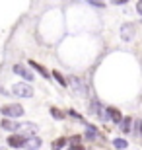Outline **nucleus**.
<instances>
[{
  "instance_id": "f257e3e1",
  "label": "nucleus",
  "mask_w": 142,
  "mask_h": 150,
  "mask_svg": "<svg viewBox=\"0 0 142 150\" xmlns=\"http://www.w3.org/2000/svg\"><path fill=\"white\" fill-rule=\"evenodd\" d=\"M28 139L29 137H25L23 133H14L8 137V146H12V148H25V144H28Z\"/></svg>"
},
{
  "instance_id": "f03ea898",
  "label": "nucleus",
  "mask_w": 142,
  "mask_h": 150,
  "mask_svg": "<svg viewBox=\"0 0 142 150\" xmlns=\"http://www.w3.org/2000/svg\"><path fill=\"white\" fill-rule=\"evenodd\" d=\"M35 94L33 92V88L29 86V84H16L14 88H12V96H18V98H31V96Z\"/></svg>"
},
{
  "instance_id": "7ed1b4c3",
  "label": "nucleus",
  "mask_w": 142,
  "mask_h": 150,
  "mask_svg": "<svg viewBox=\"0 0 142 150\" xmlns=\"http://www.w3.org/2000/svg\"><path fill=\"white\" fill-rule=\"evenodd\" d=\"M0 111H2L4 117H14V119H16V117L23 115V107L20 105V103H10V105H4Z\"/></svg>"
},
{
  "instance_id": "20e7f679",
  "label": "nucleus",
  "mask_w": 142,
  "mask_h": 150,
  "mask_svg": "<svg viewBox=\"0 0 142 150\" xmlns=\"http://www.w3.org/2000/svg\"><path fill=\"white\" fill-rule=\"evenodd\" d=\"M68 84L72 86V90H74V94H76V96H88V86L80 80V78L70 76V78H68Z\"/></svg>"
},
{
  "instance_id": "39448f33",
  "label": "nucleus",
  "mask_w": 142,
  "mask_h": 150,
  "mask_svg": "<svg viewBox=\"0 0 142 150\" xmlns=\"http://www.w3.org/2000/svg\"><path fill=\"white\" fill-rule=\"evenodd\" d=\"M22 125H23V123L14 121V117H4V119H2V123H0V127L4 129V131H10V133L20 131V129H22Z\"/></svg>"
},
{
  "instance_id": "423d86ee",
  "label": "nucleus",
  "mask_w": 142,
  "mask_h": 150,
  "mask_svg": "<svg viewBox=\"0 0 142 150\" xmlns=\"http://www.w3.org/2000/svg\"><path fill=\"white\" fill-rule=\"evenodd\" d=\"M90 113H92V115H97L99 119H107V117H105V109H103V105H101V101H99L97 98H93L92 103H90Z\"/></svg>"
},
{
  "instance_id": "0eeeda50",
  "label": "nucleus",
  "mask_w": 142,
  "mask_h": 150,
  "mask_svg": "<svg viewBox=\"0 0 142 150\" xmlns=\"http://www.w3.org/2000/svg\"><path fill=\"white\" fill-rule=\"evenodd\" d=\"M14 74H18V76H22L23 80H28V82H31L33 80V72L29 70L28 67H23V64H14Z\"/></svg>"
},
{
  "instance_id": "6e6552de",
  "label": "nucleus",
  "mask_w": 142,
  "mask_h": 150,
  "mask_svg": "<svg viewBox=\"0 0 142 150\" xmlns=\"http://www.w3.org/2000/svg\"><path fill=\"white\" fill-rule=\"evenodd\" d=\"M105 117H107V119H111L115 125H119L121 119H123L121 111H119V109H115V107H105Z\"/></svg>"
},
{
  "instance_id": "1a4fd4ad",
  "label": "nucleus",
  "mask_w": 142,
  "mask_h": 150,
  "mask_svg": "<svg viewBox=\"0 0 142 150\" xmlns=\"http://www.w3.org/2000/svg\"><path fill=\"white\" fill-rule=\"evenodd\" d=\"M29 67H31L33 70H35V72H39V74H41V76H43L45 80H51V72H49V70H47L45 67H41L39 62H35V61H29Z\"/></svg>"
},
{
  "instance_id": "9d476101",
  "label": "nucleus",
  "mask_w": 142,
  "mask_h": 150,
  "mask_svg": "<svg viewBox=\"0 0 142 150\" xmlns=\"http://www.w3.org/2000/svg\"><path fill=\"white\" fill-rule=\"evenodd\" d=\"M86 125V139L88 140H95L99 137V133H97V127L95 125H90V123H84Z\"/></svg>"
},
{
  "instance_id": "9b49d317",
  "label": "nucleus",
  "mask_w": 142,
  "mask_h": 150,
  "mask_svg": "<svg viewBox=\"0 0 142 150\" xmlns=\"http://www.w3.org/2000/svg\"><path fill=\"white\" fill-rule=\"evenodd\" d=\"M119 125H121V131H123V133H131L132 131V119L131 117H123Z\"/></svg>"
},
{
  "instance_id": "f8f14e48",
  "label": "nucleus",
  "mask_w": 142,
  "mask_h": 150,
  "mask_svg": "<svg viewBox=\"0 0 142 150\" xmlns=\"http://www.w3.org/2000/svg\"><path fill=\"white\" fill-rule=\"evenodd\" d=\"M22 129H23V134L25 137H33V134L37 133V125H33V123H23Z\"/></svg>"
},
{
  "instance_id": "ddd939ff",
  "label": "nucleus",
  "mask_w": 142,
  "mask_h": 150,
  "mask_svg": "<svg viewBox=\"0 0 142 150\" xmlns=\"http://www.w3.org/2000/svg\"><path fill=\"white\" fill-rule=\"evenodd\" d=\"M41 144H43V142H41V139L33 134V137H29V139H28V144H25V148H41Z\"/></svg>"
},
{
  "instance_id": "4468645a",
  "label": "nucleus",
  "mask_w": 142,
  "mask_h": 150,
  "mask_svg": "<svg viewBox=\"0 0 142 150\" xmlns=\"http://www.w3.org/2000/svg\"><path fill=\"white\" fill-rule=\"evenodd\" d=\"M132 29H134L132 25H123V28H121V37L125 39V41L132 39V35H134V33H132Z\"/></svg>"
},
{
  "instance_id": "2eb2a0df",
  "label": "nucleus",
  "mask_w": 142,
  "mask_h": 150,
  "mask_svg": "<svg viewBox=\"0 0 142 150\" xmlns=\"http://www.w3.org/2000/svg\"><path fill=\"white\" fill-rule=\"evenodd\" d=\"M51 74H53V78H55V80L60 84V86H68V80H66V78H62V74H60L59 70H53Z\"/></svg>"
},
{
  "instance_id": "dca6fc26",
  "label": "nucleus",
  "mask_w": 142,
  "mask_h": 150,
  "mask_svg": "<svg viewBox=\"0 0 142 150\" xmlns=\"http://www.w3.org/2000/svg\"><path fill=\"white\" fill-rule=\"evenodd\" d=\"M66 144L70 146V148H80V146H82V139H80V137H72Z\"/></svg>"
},
{
  "instance_id": "f3484780",
  "label": "nucleus",
  "mask_w": 142,
  "mask_h": 150,
  "mask_svg": "<svg viewBox=\"0 0 142 150\" xmlns=\"http://www.w3.org/2000/svg\"><path fill=\"white\" fill-rule=\"evenodd\" d=\"M113 146H115V148H126V146H129V142H126L125 139H115L113 140Z\"/></svg>"
},
{
  "instance_id": "a211bd4d",
  "label": "nucleus",
  "mask_w": 142,
  "mask_h": 150,
  "mask_svg": "<svg viewBox=\"0 0 142 150\" xmlns=\"http://www.w3.org/2000/svg\"><path fill=\"white\" fill-rule=\"evenodd\" d=\"M51 115L55 117V119H59V121H60V119H64V113H60L57 107H51Z\"/></svg>"
},
{
  "instance_id": "6ab92c4d",
  "label": "nucleus",
  "mask_w": 142,
  "mask_h": 150,
  "mask_svg": "<svg viewBox=\"0 0 142 150\" xmlns=\"http://www.w3.org/2000/svg\"><path fill=\"white\" fill-rule=\"evenodd\" d=\"M86 2H90V4H93V6H99V8L105 6V0H86Z\"/></svg>"
},
{
  "instance_id": "aec40b11",
  "label": "nucleus",
  "mask_w": 142,
  "mask_h": 150,
  "mask_svg": "<svg viewBox=\"0 0 142 150\" xmlns=\"http://www.w3.org/2000/svg\"><path fill=\"white\" fill-rule=\"evenodd\" d=\"M68 113H70L72 117H76V119H80V121H82V123H86V121H84V117L80 115V113H78V111H74V109H70V111H68Z\"/></svg>"
},
{
  "instance_id": "412c9836",
  "label": "nucleus",
  "mask_w": 142,
  "mask_h": 150,
  "mask_svg": "<svg viewBox=\"0 0 142 150\" xmlns=\"http://www.w3.org/2000/svg\"><path fill=\"white\" fill-rule=\"evenodd\" d=\"M64 144H66V139H59V140L55 142V146H57V148H62Z\"/></svg>"
},
{
  "instance_id": "4be33fe9",
  "label": "nucleus",
  "mask_w": 142,
  "mask_h": 150,
  "mask_svg": "<svg viewBox=\"0 0 142 150\" xmlns=\"http://www.w3.org/2000/svg\"><path fill=\"white\" fill-rule=\"evenodd\" d=\"M136 12L142 16V0H138V4H136Z\"/></svg>"
},
{
  "instance_id": "5701e85b",
  "label": "nucleus",
  "mask_w": 142,
  "mask_h": 150,
  "mask_svg": "<svg viewBox=\"0 0 142 150\" xmlns=\"http://www.w3.org/2000/svg\"><path fill=\"white\" fill-rule=\"evenodd\" d=\"M129 0H113V4H117V6H121V4H126Z\"/></svg>"
},
{
  "instance_id": "b1692460",
  "label": "nucleus",
  "mask_w": 142,
  "mask_h": 150,
  "mask_svg": "<svg viewBox=\"0 0 142 150\" xmlns=\"http://www.w3.org/2000/svg\"><path fill=\"white\" fill-rule=\"evenodd\" d=\"M136 129H138V133H140V137H142V119L138 121V127H136Z\"/></svg>"
}]
</instances>
